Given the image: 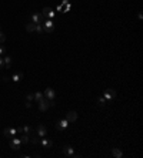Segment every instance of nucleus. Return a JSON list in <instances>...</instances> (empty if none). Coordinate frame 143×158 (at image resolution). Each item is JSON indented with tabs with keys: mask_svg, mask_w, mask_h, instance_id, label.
<instances>
[{
	"mask_svg": "<svg viewBox=\"0 0 143 158\" xmlns=\"http://www.w3.org/2000/svg\"><path fill=\"white\" fill-rule=\"evenodd\" d=\"M63 153H65V155H67V157H77V155L74 154V150H73L72 145H65V147H63Z\"/></svg>",
	"mask_w": 143,
	"mask_h": 158,
	"instance_id": "nucleus-8",
	"label": "nucleus"
},
{
	"mask_svg": "<svg viewBox=\"0 0 143 158\" xmlns=\"http://www.w3.org/2000/svg\"><path fill=\"white\" fill-rule=\"evenodd\" d=\"M3 134H4V137H7V138H13V137H17V128H12V127H7V128H4L3 130Z\"/></svg>",
	"mask_w": 143,
	"mask_h": 158,
	"instance_id": "nucleus-2",
	"label": "nucleus"
},
{
	"mask_svg": "<svg viewBox=\"0 0 143 158\" xmlns=\"http://www.w3.org/2000/svg\"><path fill=\"white\" fill-rule=\"evenodd\" d=\"M103 95H105V98H106L107 101H109V100H113V98L116 97V91H115L113 88H106Z\"/></svg>",
	"mask_w": 143,
	"mask_h": 158,
	"instance_id": "nucleus-7",
	"label": "nucleus"
},
{
	"mask_svg": "<svg viewBox=\"0 0 143 158\" xmlns=\"http://www.w3.org/2000/svg\"><path fill=\"white\" fill-rule=\"evenodd\" d=\"M39 142L42 144V147H43V148H52V145H53L52 140H49V138H46V137H42Z\"/></svg>",
	"mask_w": 143,
	"mask_h": 158,
	"instance_id": "nucleus-10",
	"label": "nucleus"
},
{
	"mask_svg": "<svg viewBox=\"0 0 143 158\" xmlns=\"http://www.w3.org/2000/svg\"><path fill=\"white\" fill-rule=\"evenodd\" d=\"M112 157H115V158H122V157H123V153H122L119 148H112Z\"/></svg>",
	"mask_w": 143,
	"mask_h": 158,
	"instance_id": "nucleus-17",
	"label": "nucleus"
},
{
	"mask_svg": "<svg viewBox=\"0 0 143 158\" xmlns=\"http://www.w3.org/2000/svg\"><path fill=\"white\" fill-rule=\"evenodd\" d=\"M3 81H4V83H7V81H9V77H6V76H4V77H3Z\"/></svg>",
	"mask_w": 143,
	"mask_h": 158,
	"instance_id": "nucleus-30",
	"label": "nucleus"
},
{
	"mask_svg": "<svg viewBox=\"0 0 143 158\" xmlns=\"http://www.w3.org/2000/svg\"><path fill=\"white\" fill-rule=\"evenodd\" d=\"M30 21L35 23V24H42V23L44 21V16H43L42 13H33V14L30 16Z\"/></svg>",
	"mask_w": 143,
	"mask_h": 158,
	"instance_id": "nucleus-3",
	"label": "nucleus"
},
{
	"mask_svg": "<svg viewBox=\"0 0 143 158\" xmlns=\"http://www.w3.org/2000/svg\"><path fill=\"white\" fill-rule=\"evenodd\" d=\"M42 26H43V30H44V33H52L54 29V23L52 21V19H44V21L42 23Z\"/></svg>",
	"mask_w": 143,
	"mask_h": 158,
	"instance_id": "nucleus-1",
	"label": "nucleus"
},
{
	"mask_svg": "<svg viewBox=\"0 0 143 158\" xmlns=\"http://www.w3.org/2000/svg\"><path fill=\"white\" fill-rule=\"evenodd\" d=\"M30 141H32L33 144H37V142L40 141V137H39L37 134H32V135H30Z\"/></svg>",
	"mask_w": 143,
	"mask_h": 158,
	"instance_id": "nucleus-22",
	"label": "nucleus"
},
{
	"mask_svg": "<svg viewBox=\"0 0 143 158\" xmlns=\"http://www.w3.org/2000/svg\"><path fill=\"white\" fill-rule=\"evenodd\" d=\"M4 40H6V37H4V34L0 32V43H4Z\"/></svg>",
	"mask_w": 143,
	"mask_h": 158,
	"instance_id": "nucleus-25",
	"label": "nucleus"
},
{
	"mask_svg": "<svg viewBox=\"0 0 143 158\" xmlns=\"http://www.w3.org/2000/svg\"><path fill=\"white\" fill-rule=\"evenodd\" d=\"M12 81H15V83H19V81H22L23 80V73L22 71H19V73H15L13 76H12V78H10Z\"/></svg>",
	"mask_w": 143,
	"mask_h": 158,
	"instance_id": "nucleus-16",
	"label": "nucleus"
},
{
	"mask_svg": "<svg viewBox=\"0 0 143 158\" xmlns=\"http://www.w3.org/2000/svg\"><path fill=\"white\" fill-rule=\"evenodd\" d=\"M27 101H33V94H27Z\"/></svg>",
	"mask_w": 143,
	"mask_h": 158,
	"instance_id": "nucleus-26",
	"label": "nucleus"
},
{
	"mask_svg": "<svg viewBox=\"0 0 143 158\" xmlns=\"http://www.w3.org/2000/svg\"><path fill=\"white\" fill-rule=\"evenodd\" d=\"M66 120H67L69 123H74V121L77 120V113H76V111H69V113L66 114Z\"/></svg>",
	"mask_w": 143,
	"mask_h": 158,
	"instance_id": "nucleus-12",
	"label": "nucleus"
},
{
	"mask_svg": "<svg viewBox=\"0 0 143 158\" xmlns=\"http://www.w3.org/2000/svg\"><path fill=\"white\" fill-rule=\"evenodd\" d=\"M3 56H6V49L3 46H0V57H3Z\"/></svg>",
	"mask_w": 143,
	"mask_h": 158,
	"instance_id": "nucleus-24",
	"label": "nucleus"
},
{
	"mask_svg": "<svg viewBox=\"0 0 143 158\" xmlns=\"http://www.w3.org/2000/svg\"><path fill=\"white\" fill-rule=\"evenodd\" d=\"M43 97H44V95H43V93H40V91H37V93H35V94H33V100H35V101H37V103H39V101H40Z\"/></svg>",
	"mask_w": 143,
	"mask_h": 158,
	"instance_id": "nucleus-21",
	"label": "nucleus"
},
{
	"mask_svg": "<svg viewBox=\"0 0 143 158\" xmlns=\"http://www.w3.org/2000/svg\"><path fill=\"white\" fill-rule=\"evenodd\" d=\"M57 12H63V4H60V6H57Z\"/></svg>",
	"mask_w": 143,
	"mask_h": 158,
	"instance_id": "nucleus-28",
	"label": "nucleus"
},
{
	"mask_svg": "<svg viewBox=\"0 0 143 158\" xmlns=\"http://www.w3.org/2000/svg\"><path fill=\"white\" fill-rule=\"evenodd\" d=\"M3 64H4V69H10L12 67V57L10 56H3Z\"/></svg>",
	"mask_w": 143,
	"mask_h": 158,
	"instance_id": "nucleus-15",
	"label": "nucleus"
},
{
	"mask_svg": "<svg viewBox=\"0 0 143 158\" xmlns=\"http://www.w3.org/2000/svg\"><path fill=\"white\" fill-rule=\"evenodd\" d=\"M107 103V100L105 98V95H100V97H97V105H100V107H105Z\"/></svg>",
	"mask_w": 143,
	"mask_h": 158,
	"instance_id": "nucleus-20",
	"label": "nucleus"
},
{
	"mask_svg": "<svg viewBox=\"0 0 143 158\" xmlns=\"http://www.w3.org/2000/svg\"><path fill=\"white\" fill-rule=\"evenodd\" d=\"M17 133H20V134H29V135H30L32 128H30L29 125H23V127H19L17 128Z\"/></svg>",
	"mask_w": 143,
	"mask_h": 158,
	"instance_id": "nucleus-14",
	"label": "nucleus"
},
{
	"mask_svg": "<svg viewBox=\"0 0 143 158\" xmlns=\"http://www.w3.org/2000/svg\"><path fill=\"white\" fill-rule=\"evenodd\" d=\"M26 30H27V33H33V32L36 30V24L35 23H32V21L27 23V24H26Z\"/></svg>",
	"mask_w": 143,
	"mask_h": 158,
	"instance_id": "nucleus-19",
	"label": "nucleus"
},
{
	"mask_svg": "<svg viewBox=\"0 0 143 158\" xmlns=\"http://www.w3.org/2000/svg\"><path fill=\"white\" fill-rule=\"evenodd\" d=\"M56 127H57V130H60V131H62V130H66V128L69 127V121H67L66 118H63V120H60V121L57 123Z\"/></svg>",
	"mask_w": 143,
	"mask_h": 158,
	"instance_id": "nucleus-13",
	"label": "nucleus"
},
{
	"mask_svg": "<svg viewBox=\"0 0 143 158\" xmlns=\"http://www.w3.org/2000/svg\"><path fill=\"white\" fill-rule=\"evenodd\" d=\"M50 101H52V100H49V98L43 97V98L39 101V110H40V111H46V110L50 107Z\"/></svg>",
	"mask_w": 143,
	"mask_h": 158,
	"instance_id": "nucleus-4",
	"label": "nucleus"
},
{
	"mask_svg": "<svg viewBox=\"0 0 143 158\" xmlns=\"http://www.w3.org/2000/svg\"><path fill=\"white\" fill-rule=\"evenodd\" d=\"M36 33H39V34H42L44 30H43V26L42 24H36V30H35Z\"/></svg>",
	"mask_w": 143,
	"mask_h": 158,
	"instance_id": "nucleus-23",
	"label": "nucleus"
},
{
	"mask_svg": "<svg viewBox=\"0 0 143 158\" xmlns=\"http://www.w3.org/2000/svg\"><path fill=\"white\" fill-rule=\"evenodd\" d=\"M20 145H22V142H20V140H19V137L10 138V148H12V150L17 151L19 148H20Z\"/></svg>",
	"mask_w": 143,
	"mask_h": 158,
	"instance_id": "nucleus-5",
	"label": "nucleus"
},
{
	"mask_svg": "<svg viewBox=\"0 0 143 158\" xmlns=\"http://www.w3.org/2000/svg\"><path fill=\"white\" fill-rule=\"evenodd\" d=\"M4 69V64H3V57H0V70Z\"/></svg>",
	"mask_w": 143,
	"mask_h": 158,
	"instance_id": "nucleus-27",
	"label": "nucleus"
},
{
	"mask_svg": "<svg viewBox=\"0 0 143 158\" xmlns=\"http://www.w3.org/2000/svg\"><path fill=\"white\" fill-rule=\"evenodd\" d=\"M36 134L42 138V137H46V134H47V128L43 125V124H39L37 125V130H36Z\"/></svg>",
	"mask_w": 143,
	"mask_h": 158,
	"instance_id": "nucleus-6",
	"label": "nucleus"
},
{
	"mask_svg": "<svg viewBox=\"0 0 143 158\" xmlns=\"http://www.w3.org/2000/svg\"><path fill=\"white\" fill-rule=\"evenodd\" d=\"M19 140H20L22 144H27V142L30 141V135H29V134H22V135L19 137Z\"/></svg>",
	"mask_w": 143,
	"mask_h": 158,
	"instance_id": "nucleus-18",
	"label": "nucleus"
},
{
	"mask_svg": "<svg viewBox=\"0 0 143 158\" xmlns=\"http://www.w3.org/2000/svg\"><path fill=\"white\" fill-rule=\"evenodd\" d=\"M26 107H27V108H30V107H32V101H26Z\"/></svg>",
	"mask_w": 143,
	"mask_h": 158,
	"instance_id": "nucleus-29",
	"label": "nucleus"
},
{
	"mask_svg": "<svg viewBox=\"0 0 143 158\" xmlns=\"http://www.w3.org/2000/svg\"><path fill=\"white\" fill-rule=\"evenodd\" d=\"M44 17L47 19H53L54 17V10L50 9V7H43V13H42Z\"/></svg>",
	"mask_w": 143,
	"mask_h": 158,
	"instance_id": "nucleus-11",
	"label": "nucleus"
},
{
	"mask_svg": "<svg viewBox=\"0 0 143 158\" xmlns=\"http://www.w3.org/2000/svg\"><path fill=\"white\" fill-rule=\"evenodd\" d=\"M43 95H44L46 98H49V100H54V97H56V93H54V90H53V88L47 87L46 90H44Z\"/></svg>",
	"mask_w": 143,
	"mask_h": 158,
	"instance_id": "nucleus-9",
	"label": "nucleus"
}]
</instances>
